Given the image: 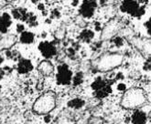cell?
<instances>
[{"mask_svg":"<svg viewBox=\"0 0 151 124\" xmlns=\"http://www.w3.org/2000/svg\"><path fill=\"white\" fill-rule=\"evenodd\" d=\"M56 106V97L52 91L42 94L37 99L32 106L34 113L39 115H48L51 110H54Z\"/></svg>","mask_w":151,"mask_h":124,"instance_id":"6da1fadb","label":"cell"},{"mask_svg":"<svg viewBox=\"0 0 151 124\" xmlns=\"http://www.w3.org/2000/svg\"><path fill=\"white\" fill-rule=\"evenodd\" d=\"M34 34L29 31H24L20 34L19 41L23 44H31L34 41Z\"/></svg>","mask_w":151,"mask_h":124,"instance_id":"e0dca14e","label":"cell"},{"mask_svg":"<svg viewBox=\"0 0 151 124\" xmlns=\"http://www.w3.org/2000/svg\"><path fill=\"white\" fill-rule=\"evenodd\" d=\"M83 81V75L82 72H78L74 77H73V86H78L82 84Z\"/></svg>","mask_w":151,"mask_h":124,"instance_id":"44dd1931","label":"cell"},{"mask_svg":"<svg viewBox=\"0 0 151 124\" xmlns=\"http://www.w3.org/2000/svg\"><path fill=\"white\" fill-rule=\"evenodd\" d=\"M30 13H28L27 9L25 8H16V9L12 10V16L15 19L17 20H22V21H27L29 17Z\"/></svg>","mask_w":151,"mask_h":124,"instance_id":"9a60e30c","label":"cell"},{"mask_svg":"<svg viewBox=\"0 0 151 124\" xmlns=\"http://www.w3.org/2000/svg\"><path fill=\"white\" fill-rule=\"evenodd\" d=\"M132 122L134 124H146L147 122V116L143 111L137 110L132 115Z\"/></svg>","mask_w":151,"mask_h":124,"instance_id":"2e32d148","label":"cell"},{"mask_svg":"<svg viewBox=\"0 0 151 124\" xmlns=\"http://www.w3.org/2000/svg\"><path fill=\"white\" fill-rule=\"evenodd\" d=\"M121 10L124 13H127L133 16L138 17L145 13L144 6H141L137 1H124L121 5Z\"/></svg>","mask_w":151,"mask_h":124,"instance_id":"5b68a950","label":"cell"},{"mask_svg":"<svg viewBox=\"0 0 151 124\" xmlns=\"http://www.w3.org/2000/svg\"><path fill=\"white\" fill-rule=\"evenodd\" d=\"M143 48H144V50L147 53V54L151 55V39H147L144 42Z\"/></svg>","mask_w":151,"mask_h":124,"instance_id":"603a6c76","label":"cell"},{"mask_svg":"<svg viewBox=\"0 0 151 124\" xmlns=\"http://www.w3.org/2000/svg\"><path fill=\"white\" fill-rule=\"evenodd\" d=\"M83 105H84V100H83L82 99H73L68 102V107L75 110L81 109L82 107H83Z\"/></svg>","mask_w":151,"mask_h":124,"instance_id":"d6986e66","label":"cell"},{"mask_svg":"<svg viewBox=\"0 0 151 124\" xmlns=\"http://www.w3.org/2000/svg\"><path fill=\"white\" fill-rule=\"evenodd\" d=\"M93 36H94V34L93 31L89 30V29H85L81 32V34H80V36H79V38L84 42H90L93 39Z\"/></svg>","mask_w":151,"mask_h":124,"instance_id":"ac0fdd59","label":"cell"},{"mask_svg":"<svg viewBox=\"0 0 151 124\" xmlns=\"http://www.w3.org/2000/svg\"><path fill=\"white\" fill-rule=\"evenodd\" d=\"M119 29V23L116 19H113L111 21H109L106 26H104V29L103 30V34H102V38L103 39H107L112 38L114 35L117 32Z\"/></svg>","mask_w":151,"mask_h":124,"instance_id":"ba28073f","label":"cell"},{"mask_svg":"<svg viewBox=\"0 0 151 124\" xmlns=\"http://www.w3.org/2000/svg\"><path fill=\"white\" fill-rule=\"evenodd\" d=\"M17 69L19 74H27L33 69V65L29 59L20 58L19 61V64H17Z\"/></svg>","mask_w":151,"mask_h":124,"instance_id":"7c38bea8","label":"cell"},{"mask_svg":"<svg viewBox=\"0 0 151 124\" xmlns=\"http://www.w3.org/2000/svg\"><path fill=\"white\" fill-rule=\"evenodd\" d=\"M52 17H54V16H57V17H59L60 16V13L58 12V10H53V12H52Z\"/></svg>","mask_w":151,"mask_h":124,"instance_id":"4dcf8cb0","label":"cell"},{"mask_svg":"<svg viewBox=\"0 0 151 124\" xmlns=\"http://www.w3.org/2000/svg\"><path fill=\"white\" fill-rule=\"evenodd\" d=\"M113 43L114 44L116 47H121L123 45V38L120 37H116L113 39Z\"/></svg>","mask_w":151,"mask_h":124,"instance_id":"cb8c5ba5","label":"cell"},{"mask_svg":"<svg viewBox=\"0 0 151 124\" xmlns=\"http://www.w3.org/2000/svg\"><path fill=\"white\" fill-rule=\"evenodd\" d=\"M144 69L145 70H150L151 69V58H149L144 65Z\"/></svg>","mask_w":151,"mask_h":124,"instance_id":"d4e9b609","label":"cell"},{"mask_svg":"<svg viewBox=\"0 0 151 124\" xmlns=\"http://www.w3.org/2000/svg\"><path fill=\"white\" fill-rule=\"evenodd\" d=\"M4 75H5V70H4V68H1L0 69V81L3 78Z\"/></svg>","mask_w":151,"mask_h":124,"instance_id":"f546056e","label":"cell"},{"mask_svg":"<svg viewBox=\"0 0 151 124\" xmlns=\"http://www.w3.org/2000/svg\"><path fill=\"white\" fill-rule=\"evenodd\" d=\"M118 90L119 91H125L126 90V85L125 84H119L118 85Z\"/></svg>","mask_w":151,"mask_h":124,"instance_id":"83f0119b","label":"cell"},{"mask_svg":"<svg viewBox=\"0 0 151 124\" xmlns=\"http://www.w3.org/2000/svg\"><path fill=\"white\" fill-rule=\"evenodd\" d=\"M44 120H45L46 123H49L50 121V116L48 114V115H45V117H44Z\"/></svg>","mask_w":151,"mask_h":124,"instance_id":"f1b7e54d","label":"cell"},{"mask_svg":"<svg viewBox=\"0 0 151 124\" xmlns=\"http://www.w3.org/2000/svg\"><path fill=\"white\" fill-rule=\"evenodd\" d=\"M39 9H44V7H43L42 5H40V6H39Z\"/></svg>","mask_w":151,"mask_h":124,"instance_id":"e575fe53","label":"cell"},{"mask_svg":"<svg viewBox=\"0 0 151 124\" xmlns=\"http://www.w3.org/2000/svg\"><path fill=\"white\" fill-rule=\"evenodd\" d=\"M3 62H4V58L1 55H0V65H1Z\"/></svg>","mask_w":151,"mask_h":124,"instance_id":"d6a6232c","label":"cell"},{"mask_svg":"<svg viewBox=\"0 0 151 124\" xmlns=\"http://www.w3.org/2000/svg\"><path fill=\"white\" fill-rule=\"evenodd\" d=\"M97 5L95 1H84L80 8V14L83 17H92Z\"/></svg>","mask_w":151,"mask_h":124,"instance_id":"30bf717a","label":"cell"},{"mask_svg":"<svg viewBox=\"0 0 151 124\" xmlns=\"http://www.w3.org/2000/svg\"><path fill=\"white\" fill-rule=\"evenodd\" d=\"M146 28H147V33L151 36V17L148 19V21L146 23Z\"/></svg>","mask_w":151,"mask_h":124,"instance_id":"484cf974","label":"cell"},{"mask_svg":"<svg viewBox=\"0 0 151 124\" xmlns=\"http://www.w3.org/2000/svg\"><path fill=\"white\" fill-rule=\"evenodd\" d=\"M65 33H66L65 28H63V26H61V28L58 29L55 31L54 36H55L56 39L61 40V39H63V38H64V37H65Z\"/></svg>","mask_w":151,"mask_h":124,"instance_id":"ffe728a7","label":"cell"},{"mask_svg":"<svg viewBox=\"0 0 151 124\" xmlns=\"http://www.w3.org/2000/svg\"><path fill=\"white\" fill-rule=\"evenodd\" d=\"M88 124H104V120L100 117H91L88 120Z\"/></svg>","mask_w":151,"mask_h":124,"instance_id":"7402d4cb","label":"cell"},{"mask_svg":"<svg viewBox=\"0 0 151 124\" xmlns=\"http://www.w3.org/2000/svg\"><path fill=\"white\" fill-rule=\"evenodd\" d=\"M123 61V56L119 54H106L99 58L95 62L96 68L100 71H108L121 65Z\"/></svg>","mask_w":151,"mask_h":124,"instance_id":"3957f363","label":"cell"},{"mask_svg":"<svg viewBox=\"0 0 151 124\" xmlns=\"http://www.w3.org/2000/svg\"><path fill=\"white\" fill-rule=\"evenodd\" d=\"M73 78V72L70 71L66 64L58 67V72L56 75V81L59 85H69Z\"/></svg>","mask_w":151,"mask_h":124,"instance_id":"8992f818","label":"cell"},{"mask_svg":"<svg viewBox=\"0 0 151 124\" xmlns=\"http://www.w3.org/2000/svg\"><path fill=\"white\" fill-rule=\"evenodd\" d=\"M146 101V96L143 90L139 88H132L123 95L121 105L125 109H135L143 105Z\"/></svg>","mask_w":151,"mask_h":124,"instance_id":"7a4b0ae2","label":"cell"},{"mask_svg":"<svg viewBox=\"0 0 151 124\" xmlns=\"http://www.w3.org/2000/svg\"><path fill=\"white\" fill-rule=\"evenodd\" d=\"M38 70L43 76H50L54 71V67L49 60H43L38 65Z\"/></svg>","mask_w":151,"mask_h":124,"instance_id":"4fadbf2b","label":"cell"},{"mask_svg":"<svg viewBox=\"0 0 151 124\" xmlns=\"http://www.w3.org/2000/svg\"><path fill=\"white\" fill-rule=\"evenodd\" d=\"M0 92H1V86H0Z\"/></svg>","mask_w":151,"mask_h":124,"instance_id":"8d00e7d4","label":"cell"},{"mask_svg":"<svg viewBox=\"0 0 151 124\" xmlns=\"http://www.w3.org/2000/svg\"><path fill=\"white\" fill-rule=\"evenodd\" d=\"M99 26H100V24L97 23V24H96V30H99V29H100Z\"/></svg>","mask_w":151,"mask_h":124,"instance_id":"836d02e7","label":"cell"},{"mask_svg":"<svg viewBox=\"0 0 151 124\" xmlns=\"http://www.w3.org/2000/svg\"><path fill=\"white\" fill-rule=\"evenodd\" d=\"M11 25H12V20L9 14L4 13L3 15L0 16V33L6 34Z\"/></svg>","mask_w":151,"mask_h":124,"instance_id":"5bb4252c","label":"cell"},{"mask_svg":"<svg viewBox=\"0 0 151 124\" xmlns=\"http://www.w3.org/2000/svg\"><path fill=\"white\" fill-rule=\"evenodd\" d=\"M6 4H7V2H6V1H0V7L5 6Z\"/></svg>","mask_w":151,"mask_h":124,"instance_id":"1f68e13d","label":"cell"},{"mask_svg":"<svg viewBox=\"0 0 151 124\" xmlns=\"http://www.w3.org/2000/svg\"><path fill=\"white\" fill-rule=\"evenodd\" d=\"M39 49L42 56L46 58H50L57 54V48L54 44L48 41H42L39 45Z\"/></svg>","mask_w":151,"mask_h":124,"instance_id":"52a82bcc","label":"cell"},{"mask_svg":"<svg viewBox=\"0 0 151 124\" xmlns=\"http://www.w3.org/2000/svg\"><path fill=\"white\" fill-rule=\"evenodd\" d=\"M92 88L94 91V96L98 99L105 98L112 92L111 85L100 78L92 84Z\"/></svg>","mask_w":151,"mask_h":124,"instance_id":"277c9868","label":"cell"},{"mask_svg":"<svg viewBox=\"0 0 151 124\" xmlns=\"http://www.w3.org/2000/svg\"><path fill=\"white\" fill-rule=\"evenodd\" d=\"M17 33H23L24 32V25L22 24H17Z\"/></svg>","mask_w":151,"mask_h":124,"instance_id":"4316f807","label":"cell"},{"mask_svg":"<svg viewBox=\"0 0 151 124\" xmlns=\"http://www.w3.org/2000/svg\"><path fill=\"white\" fill-rule=\"evenodd\" d=\"M76 4H78V1H76V2H74V3H73V6H76Z\"/></svg>","mask_w":151,"mask_h":124,"instance_id":"d590c367","label":"cell"},{"mask_svg":"<svg viewBox=\"0 0 151 124\" xmlns=\"http://www.w3.org/2000/svg\"><path fill=\"white\" fill-rule=\"evenodd\" d=\"M72 114L73 113L68 112L66 110L63 111L54 120L52 124H76V120Z\"/></svg>","mask_w":151,"mask_h":124,"instance_id":"8fae6325","label":"cell"},{"mask_svg":"<svg viewBox=\"0 0 151 124\" xmlns=\"http://www.w3.org/2000/svg\"><path fill=\"white\" fill-rule=\"evenodd\" d=\"M17 41V36L14 34H8L0 38V51L10 49Z\"/></svg>","mask_w":151,"mask_h":124,"instance_id":"9c48e42d","label":"cell"}]
</instances>
